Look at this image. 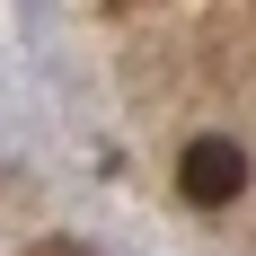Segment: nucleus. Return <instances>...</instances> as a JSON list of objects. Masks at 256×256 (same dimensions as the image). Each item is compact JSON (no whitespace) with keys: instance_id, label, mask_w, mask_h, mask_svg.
I'll list each match as a JSON object with an SVG mask.
<instances>
[{"instance_id":"obj_1","label":"nucleus","mask_w":256,"mask_h":256,"mask_svg":"<svg viewBox=\"0 0 256 256\" xmlns=\"http://www.w3.org/2000/svg\"><path fill=\"white\" fill-rule=\"evenodd\" d=\"M177 194L194 212H230L238 194H248V150H238L230 132H194L177 150Z\"/></svg>"},{"instance_id":"obj_2","label":"nucleus","mask_w":256,"mask_h":256,"mask_svg":"<svg viewBox=\"0 0 256 256\" xmlns=\"http://www.w3.org/2000/svg\"><path fill=\"white\" fill-rule=\"evenodd\" d=\"M26 256H98V248H88V238H36Z\"/></svg>"}]
</instances>
